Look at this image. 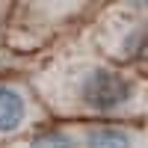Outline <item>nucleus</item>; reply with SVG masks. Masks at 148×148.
I'll use <instances>...</instances> for the list:
<instances>
[{
    "label": "nucleus",
    "instance_id": "obj_3",
    "mask_svg": "<svg viewBox=\"0 0 148 148\" xmlns=\"http://www.w3.org/2000/svg\"><path fill=\"white\" fill-rule=\"evenodd\" d=\"M83 148H148V133L119 125H98L83 133Z\"/></svg>",
    "mask_w": 148,
    "mask_h": 148
},
{
    "label": "nucleus",
    "instance_id": "obj_2",
    "mask_svg": "<svg viewBox=\"0 0 148 148\" xmlns=\"http://www.w3.org/2000/svg\"><path fill=\"white\" fill-rule=\"evenodd\" d=\"M30 121V98L15 83H0V136L21 130Z\"/></svg>",
    "mask_w": 148,
    "mask_h": 148
},
{
    "label": "nucleus",
    "instance_id": "obj_5",
    "mask_svg": "<svg viewBox=\"0 0 148 148\" xmlns=\"http://www.w3.org/2000/svg\"><path fill=\"white\" fill-rule=\"evenodd\" d=\"M27 148H83V136H77L74 130H42L39 136H33Z\"/></svg>",
    "mask_w": 148,
    "mask_h": 148
},
{
    "label": "nucleus",
    "instance_id": "obj_4",
    "mask_svg": "<svg viewBox=\"0 0 148 148\" xmlns=\"http://www.w3.org/2000/svg\"><path fill=\"white\" fill-rule=\"evenodd\" d=\"M119 53L127 59H148V24H133L119 39Z\"/></svg>",
    "mask_w": 148,
    "mask_h": 148
},
{
    "label": "nucleus",
    "instance_id": "obj_1",
    "mask_svg": "<svg viewBox=\"0 0 148 148\" xmlns=\"http://www.w3.org/2000/svg\"><path fill=\"white\" fill-rule=\"evenodd\" d=\"M53 77H56L53 98H59L56 104L74 110V113L127 116V113H136L145 101L139 80L104 62H92V59L62 65Z\"/></svg>",
    "mask_w": 148,
    "mask_h": 148
},
{
    "label": "nucleus",
    "instance_id": "obj_6",
    "mask_svg": "<svg viewBox=\"0 0 148 148\" xmlns=\"http://www.w3.org/2000/svg\"><path fill=\"white\" fill-rule=\"evenodd\" d=\"M130 9H148V0H127Z\"/></svg>",
    "mask_w": 148,
    "mask_h": 148
}]
</instances>
